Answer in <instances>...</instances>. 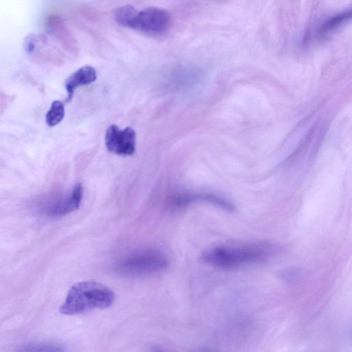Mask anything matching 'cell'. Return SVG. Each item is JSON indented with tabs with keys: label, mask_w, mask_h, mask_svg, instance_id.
Listing matches in <instances>:
<instances>
[{
	"label": "cell",
	"mask_w": 352,
	"mask_h": 352,
	"mask_svg": "<svg viewBox=\"0 0 352 352\" xmlns=\"http://www.w3.org/2000/svg\"><path fill=\"white\" fill-rule=\"evenodd\" d=\"M171 22L170 16L165 10L148 8L138 12L129 27L149 34L165 32Z\"/></svg>",
	"instance_id": "cell-4"
},
{
	"label": "cell",
	"mask_w": 352,
	"mask_h": 352,
	"mask_svg": "<svg viewBox=\"0 0 352 352\" xmlns=\"http://www.w3.org/2000/svg\"><path fill=\"white\" fill-rule=\"evenodd\" d=\"M166 265L167 261L160 252L148 250L127 257L120 263L118 269L124 274L140 275L162 270Z\"/></svg>",
	"instance_id": "cell-3"
},
{
	"label": "cell",
	"mask_w": 352,
	"mask_h": 352,
	"mask_svg": "<svg viewBox=\"0 0 352 352\" xmlns=\"http://www.w3.org/2000/svg\"><path fill=\"white\" fill-rule=\"evenodd\" d=\"M17 352H64V348L53 342H36L23 345Z\"/></svg>",
	"instance_id": "cell-11"
},
{
	"label": "cell",
	"mask_w": 352,
	"mask_h": 352,
	"mask_svg": "<svg viewBox=\"0 0 352 352\" xmlns=\"http://www.w3.org/2000/svg\"><path fill=\"white\" fill-rule=\"evenodd\" d=\"M137 12V10L133 6H124L118 8L115 11L114 18L120 25L129 27Z\"/></svg>",
	"instance_id": "cell-12"
},
{
	"label": "cell",
	"mask_w": 352,
	"mask_h": 352,
	"mask_svg": "<svg viewBox=\"0 0 352 352\" xmlns=\"http://www.w3.org/2000/svg\"><path fill=\"white\" fill-rule=\"evenodd\" d=\"M136 133L130 126L120 129L111 125L105 134V145L109 152L119 155H131L135 151Z\"/></svg>",
	"instance_id": "cell-5"
},
{
	"label": "cell",
	"mask_w": 352,
	"mask_h": 352,
	"mask_svg": "<svg viewBox=\"0 0 352 352\" xmlns=\"http://www.w3.org/2000/svg\"><path fill=\"white\" fill-rule=\"evenodd\" d=\"M96 79V72L93 67L84 66L74 72L65 81V89L67 91V100L69 101L75 89L81 85H89Z\"/></svg>",
	"instance_id": "cell-8"
},
{
	"label": "cell",
	"mask_w": 352,
	"mask_h": 352,
	"mask_svg": "<svg viewBox=\"0 0 352 352\" xmlns=\"http://www.w3.org/2000/svg\"><path fill=\"white\" fill-rule=\"evenodd\" d=\"M46 27L50 33L61 42L66 48L72 47V38L63 23L57 16L50 15L46 19Z\"/></svg>",
	"instance_id": "cell-9"
},
{
	"label": "cell",
	"mask_w": 352,
	"mask_h": 352,
	"mask_svg": "<svg viewBox=\"0 0 352 352\" xmlns=\"http://www.w3.org/2000/svg\"><path fill=\"white\" fill-rule=\"evenodd\" d=\"M65 116V106L60 100L54 101L45 116V122L49 126L59 124Z\"/></svg>",
	"instance_id": "cell-10"
},
{
	"label": "cell",
	"mask_w": 352,
	"mask_h": 352,
	"mask_svg": "<svg viewBox=\"0 0 352 352\" xmlns=\"http://www.w3.org/2000/svg\"><path fill=\"white\" fill-rule=\"evenodd\" d=\"M83 189L80 184H76L65 197L56 200L47 208V212L54 217H61L78 208L82 198Z\"/></svg>",
	"instance_id": "cell-7"
},
{
	"label": "cell",
	"mask_w": 352,
	"mask_h": 352,
	"mask_svg": "<svg viewBox=\"0 0 352 352\" xmlns=\"http://www.w3.org/2000/svg\"><path fill=\"white\" fill-rule=\"evenodd\" d=\"M114 298V293L106 285L92 280L82 281L70 288L59 311L65 315H76L105 309L111 306Z\"/></svg>",
	"instance_id": "cell-1"
},
{
	"label": "cell",
	"mask_w": 352,
	"mask_h": 352,
	"mask_svg": "<svg viewBox=\"0 0 352 352\" xmlns=\"http://www.w3.org/2000/svg\"><path fill=\"white\" fill-rule=\"evenodd\" d=\"M267 257L265 250L253 245L248 247H217L203 255L207 263L222 269H235L262 262Z\"/></svg>",
	"instance_id": "cell-2"
},
{
	"label": "cell",
	"mask_w": 352,
	"mask_h": 352,
	"mask_svg": "<svg viewBox=\"0 0 352 352\" xmlns=\"http://www.w3.org/2000/svg\"><path fill=\"white\" fill-rule=\"evenodd\" d=\"M24 46L26 52L34 60L43 63L55 60L54 49L45 35H28L25 39Z\"/></svg>",
	"instance_id": "cell-6"
},
{
	"label": "cell",
	"mask_w": 352,
	"mask_h": 352,
	"mask_svg": "<svg viewBox=\"0 0 352 352\" xmlns=\"http://www.w3.org/2000/svg\"><path fill=\"white\" fill-rule=\"evenodd\" d=\"M153 352H167V351H163V350H160V349H155L153 351Z\"/></svg>",
	"instance_id": "cell-13"
}]
</instances>
